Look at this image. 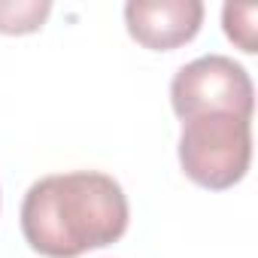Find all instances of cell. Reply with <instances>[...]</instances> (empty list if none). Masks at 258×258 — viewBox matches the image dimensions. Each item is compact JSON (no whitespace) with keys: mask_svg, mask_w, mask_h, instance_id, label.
<instances>
[{"mask_svg":"<svg viewBox=\"0 0 258 258\" xmlns=\"http://www.w3.org/2000/svg\"><path fill=\"white\" fill-rule=\"evenodd\" d=\"M121 185L97 170H73L37 179L22 201V234L46 258H79L115 243L127 231Z\"/></svg>","mask_w":258,"mask_h":258,"instance_id":"cell-1","label":"cell"},{"mask_svg":"<svg viewBox=\"0 0 258 258\" xmlns=\"http://www.w3.org/2000/svg\"><path fill=\"white\" fill-rule=\"evenodd\" d=\"M252 161V118L204 112L182 121L179 164L191 182L210 191L237 185Z\"/></svg>","mask_w":258,"mask_h":258,"instance_id":"cell-2","label":"cell"},{"mask_svg":"<svg viewBox=\"0 0 258 258\" xmlns=\"http://www.w3.org/2000/svg\"><path fill=\"white\" fill-rule=\"evenodd\" d=\"M170 103L182 121L204 112H231L252 118V79L234 58L204 55L179 67L170 82Z\"/></svg>","mask_w":258,"mask_h":258,"instance_id":"cell-3","label":"cell"},{"mask_svg":"<svg viewBox=\"0 0 258 258\" xmlns=\"http://www.w3.org/2000/svg\"><path fill=\"white\" fill-rule=\"evenodd\" d=\"M204 22L201 0H131L124 7V25L140 46L170 52L198 37Z\"/></svg>","mask_w":258,"mask_h":258,"instance_id":"cell-4","label":"cell"},{"mask_svg":"<svg viewBox=\"0 0 258 258\" xmlns=\"http://www.w3.org/2000/svg\"><path fill=\"white\" fill-rule=\"evenodd\" d=\"M49 10V4H0V34H31L46 22Z\"/></svg>","mask_w":258,"mask_h":258,"instance_id":"cell-5","label":"cell"},{"mask_svg":"<svg viewBox=\"0 0 258 258\" xmlns=\"http://www.w3.org/2000/svg\"><path fill=\"white\" fill-rule=\"evenodd\" d=\"M255 7H237L228 4L222 10V22H225V34L228 40H234L243 52H255Z\"/></svg>","mask_w":258,"mask_h":258,"instance_id":"cell-6","label":"cell"}]
</instances>
